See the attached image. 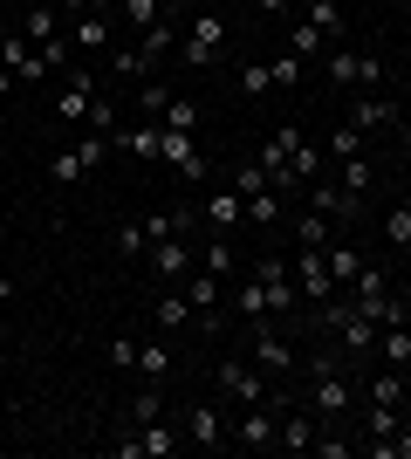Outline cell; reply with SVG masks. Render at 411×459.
<instances>
[{
  "mask_svg": "<svg viewBox=\"0 0 411 459\" xmlns=\"http://www.w3.org/2000/svg\"><path fill=\"white\" fill-rule=\"evenodd\" d=\"M178 446L185 439H178L165 419H144V425H131V432L117 439V459H165V453H178Z\"/></svg>",
  "mask_w": 411,
  "mask_h": 459,
  "instance_id": "3",
  "label": "cell"
},
{
  "mask_svg": "<svg viewBox=\"0 0 411 459\" xmlns=\"http://www.w3.org/2000/svg\"><path fill=\"white\" fill-rule=\"evenodd\" d=\"M158 124H165V131H199V103H193V96H172Z\"/></svg>",
  "mask_w": 411,
  "mask_h": 459,
  "instance_id": "31",
  "label": "cell"
},
{
  "mask_svg": "<svg viewBox=\"0 0 411 459\" xmlns=\"http://www.w3.org/2000/svg\"><path fill=\"white\" fill-rule=\"evenodd\" d=\"M343 124H356L364 137H377V131H391V124H398V103H391L384 90H356V96H350V117H343Z\"/></svg>",
  "mask_w": 411,
  "mask_h": 459,
  "instance_id": "8",
  "label": "cell"
},
{
  "mask_svg": "<svg viewBox=\"0 0 411 459\" xmlns=\"http://www.w3.org/2000/svg\"><path fill=\"white\" fill-rule=\"evenodd\" d=\"M240 220H247V199H240L234 186H227V192H206V206H199V227H213V233H234Z\"/></svg>",
  "mask_w": 411,
  "mask_h": 459,
  "instance_id": "13",
  "label": "cell"
},
{
  "mask_svg": "<svg viewBox=\"0 0 411 459\" xmlns=\"http://www.w3.org/2000/svg\"><path fill=\"white\" fill-rule=\"evenodd\" d=\"M14 90H21V76H14V69H0V103H7Z\"/></svg>",
  "mask_w": 411,
  "mask_h": 459,
  "instance_id": "49",
  "label": "cell"
},
{
  "mask_svg": "<svg viewBox=\"0 0 411 459\" xmlns=\"http://www.w3.org/2000/svg\"><path fill=\"white\" fill-rule=\"evenodd\" d=\"M391 432H405V411H398V404H377V398H371V439H391Z\"/></svg>",
  "mask_w": 411,
  "mask_h": 459,
  "instance_id": "35",
  "label": "cell"
},
{
  "mask_svg": "<svg viewBox=\"0 0 411 459\" xmlns=\"http://www.w3.org/2000/svg\"><path fill=\"white\" fill-rule=\"evenodd\" d=\"M0 302H14V274H0Z\"/></svg>",
  "mask_w": 411,
  "mask_h": 459,
  "instance_id": "53",
  "label": "cell"
},
{
  "mask_svg": "<svg viewBox=\"0 0 411 459\" xmlns=\"http://www.w3.org/2000/svg\"><path fill=\"white\" fill-rule=\"evenodd\" d=\"M240 90H247V96H268V90H274L268 62H247V69H240Z\"/></svg>",
  "mask_w": 411,
  "mask_h": 459,
  "instance_id": "46",
  "label": "cell"
},
{
  "mask_svg": "<svg viewBox=\"0 0 411 459\" xmlns=\"http://www.w3.org/2000/svg\"><path fill=\"white\" fill-rule=\"evenodd\" d=\"M158 158H165V165H178V178H185V186H199V178H206L199 131H165V124H158Z\"/></svg>",
  "mask_w": 411,
  "mask_h": 459,
  "instance_id": "4",
  "label": "cell"
},
{
  "mask_svg": "<svg viewBox=\"0 0 411 459\" xmlns=\"http://www.w3.org/2000/svg\"><path fill=\"white\" fill-rule=\"evenodd\" d=\"M117 14H124V28H137V35H144L151 21H165V14H158V0H117Z\"/></svg>",
  "mask_w": 411,
  "mask_h": 459,
  "instance_id": "34",
  "label": "cell"
},
{
  "mask_svg": "<svg viewBox=\"0 0 411 459\" xmlns=\"http://www.w3.org/2000/svg\"><path fill=\"white\" fill-rule=\"evenodd\" d=\"M69 41H76V56H110V14H76V28H69Z\"/></svg>",
  "mask_w": 411,
  "mask_h": 459,
  "instance_id": "14",
  "label": "cell"
},
{
  "mask_svg": "<svg viewBox=\"0 0 411 459\" xmlns=\"http://www.w3.org/2000/svg\"><path fill=\"white\" fill-rule=\"evenodd\" d=\"M398 131H405V152H411V103H398Z\"/></svg>",
  "mask_w": 411,
  "mask_h": 459,
  "instance_id": "50",
  "label": "cell"
},
{
  "mask_svg": "<svg viewBox=\"0 0 411 459\" xmlns=\"http://www.w3.org/2000/svg\"><path fill=\"white\" fill-rule=\"evenodd\" d=\"M117 254H124V261L151 254V240H144V220H124V227H117Z\"/></svg>",
  "mask_w": 411,
  "mask_h": 459,
  "instance_id": "39",
  "label": "cell"
},
{
  "mask_svg": "<svg viewBox=\"0 0 411 459\" xmlns=\"http://www.w3.org/2000/svg\"><path fill=\"white\" fill-rule=\"evenodd\" d=\"M371 398H377V404H405V370L384 364V370L371 377Z\"/></svg>",
  "mask_w": 411,
  "mask_h": 459,
  "instance_id": "32",
  "label": "cell"
},
{
  "mask_svg": "<svg viewBox=\"0 0 411 459\" xmlns=\"http://www.w3.org/2000/svg\"><path fill=\"white\" fill-rule=\"evenodd\" d=\"M247 220H254V227H274V220H281V192H254V199H247Z\"/></svg>",
  "mask_w": 411,
  "mask_h": 459,
  "instance_id": "37",
  "label": "cell"
},
{
  "mask_svg": "<svg viewBox=\"0 0 411 459\" xmlns=\"http://www.w3.org/2000/svg\"><path fill=\"white\" fill-rule=\"evenodd\" d=\"M309 28L336 48V41H343V7H336V0H309Z\"/></svg>",
  "mask_w": 411,
  "mask_h": 459,
  "instance_id": "26",
  "label": "cell"
},
{
  "mask_svg": "<svg viewBox=\"0 0 411 459\" xmlns=\"http://www.w3.org/2000/svg\"><path fill=\"white\" fill-rule=\"evenodd\" d=\"M398 302H405V316H411V288H405V295H398Z\"/></svg>",
  "mask_w": 411,
  "mask_h": 459,
  "instance_id": "55",
  "label": "cell"
},
{
  "mask_svg": "<svg viewBox=\"0 0 411 459\" xmlns=\"http://www.w3.org/2000/svg\"><path fill=\"white\" fill-rule=\"evenodd\" d=\"M144 419H165V398H158V384L131 398V425H144Z\"/></svg>",
  "mask_w": 411,
  "mask_h": 459,
  "instance_id": "45",
  "label": "cell"
},
{
  "mask_svg": "<svg viewBox=\"0 0 411 459\" xmlns=\"http://www.w3.org/2000/svg\"><path fill=\"white\" fill-rule=\"evenodd\" d=\"M309 199H315V212H322V220H356V206H364L356 192H343V186H322V178H309Z\"/></svg>",
  "mask_w": 411,
  "mask_h": 459,
  "instance_id": "15",
  "label": "cell"
},
{
  "mask_svg": "<svg viewBox=\"0 0 411 459\" xmlns=\"http://www.w3.org/2000/svg\"><path fill=\"white\" fill-rule=\"evenodd\" d=\"M206 7H219V0H206Z\"/></svg>",
  "mask_w": 411,
  "mask_h": 459,
  "instance_id": "56",
  "label": "cell"
},
{
  "mask_svg": "<svg viewBox=\"0 0 411 459\" xmlns=\"http://www.w3.org/2000/svg\"><path fill=\"white\" fill-rule=\"evenodd\" d=\"M322 48H330V41L315 35L309 21H295V28H288V56H322Z\"/></svg>",
  "mask_w": 411,
  "mask_h": 459,
  "instance_id": "41",
  "label": "cell"
},
{
  "mask_svg": "<svg viewBox=\"0 0 411 459\" xmlns=\"http://www.w3.org/2000/svg\"><path fill=\"white\" fill-rule=\"evenodd\" d=\"M213 384H219V398L240 404V411H247V404H261V391H268V377H261L254 364H240V357H227V364L213 370Z\"/></svg>",
  "mask_w": 411,
  "mask_h": 459,
  "instance_id": "6",
  "label": "cell"
},
{
  "mask_svg": "<svg viewBox=\"0 0 411 459\" xmlns=\"http://www.w3.org/2000/svg\"><path fill=\"white\" fill-rule=\"evenodd\" d=\"M377 350H384V364H391V370H405V364H411V323L377 329Z\"/></svg>",
  "mask_w": 411,
  "mask_h": 459,
  "instance_id": "25",
  "label": "cell"
},
{
  "mask_svg": "<svg viewBox=\"0 0 411 459\" xmlns=\"http://www.w3.org/2000/svg\"><path fill=\"white\" fill-rule=\"evenodd\" d=\"M193 316H199V308L185 302V288H172V295H158V302H151V323L158 329H185Z\"/></svg>",
  "mask_w": 411,
  "mask_h": 459,
  "instance_id": "20",
  "label": "cell"
},
{
  "mask_svg": "<svg viewBox=\"0 0 411 459\" xmlns=\"http://www.w3.org/2000/svg\"><path fill=\"white\" fill-rule=\"evenodd\" d=\"M185 302H193L199 316H206V323H213V316H219V274L193 268V274H185Z\"/></svg>",
  "mask_w": 411,
  "mask_h": 459,
  "instance_id": "18",
  "label": "cell"
},
{
  "mask_svg": "<svg viewBox=\"0 0 411 459\" xmlns=\"http://www.w3.org/2000/svg\"><path fill=\"white\" fill-rule=\"evenodd\" d=\"M295 240H302V247H330V240H336V227L309 212V220H295Z\"/></svg>",
  "mask_w": 411,
  "mask_h": 459,
  "instance_id": "42",
  "label": "cell"
},
{
  "mask_svg": "<svg viewBox=\"0 0 411 459\" xmlns=\"http://www.w3.org/2000/svg\"><path fill=\"white\" fill-rule=\"evenodd\" d=\"M322 261H330V274H336V288H350L356 274H364V254L350 247V240H330V247H322Z\"/></svg>",
  "mask_w": 411,
  "mask_h": 459,
  "instance_id": "22",
  "label": "cell"
},
{
  "mask_svg": "<svg viewBox=\"0 0 411 459\" xmlns=\"http://www.w3.org/2000/svg\"><path fill=\"white\" fill-rule=\"evenodd\" d=\"M309 446H315V419H309V411H281L274 453H309Z\"/></svg>",
  "mask_w": 411,
  "mask_h": 459,
  "instance_id": "17",
  "label": "cell"
},
{
  "mask_svg": "<svg viewBox=\"0 0 411 459\" xmlns=\"http://www.w3.org/2000/svg\"><path fill=\"white\" fill-rule=\"evenodd\" d=\"M185 446H234V432H227V411L219 404H193V419H185Z\"/></svg>",
  "mask_w": 411,
  "mask_h": 459,
  "instance_id": "11",
  "label": "cell"
},
{
  "mask_svg": "<svg viewBox=\"0 0 411 459\" xmlns=\"http://www.w3.org/2000/svg\"><path fill=\"white\" fill-rule=\"evenodd\" d=\"M268 76H274V90H295V82H302V56H288V48H281V56L268 62Z\"/></svg>",
  "mask_w": 411,
  "mask_h": 459,
  "instance_id": "43",
  "label": "cell"
},
{
  "mask_svg": "<svg viewBox=\"0 0 411 459\" xmlns=\"http://www.w3.org/2000/svg\"><path fill=\"white\" fill-rule=\"evenodd\" d=\"M172 82H158V76H144V90H137V110H144V124H158L165 117V103H172Z\"/></svg>",
  "mask_w": 411,
  "mask_h": 459,
  "instance_id": "27",
  "label": "cell"
},
{
  "mask_svg": "<svg viewBox=\"0 0 411 459\" xmlns=\"http://www.w3.org/2000/svg\"><path fill=\"white\" fill-rule=\"evenodd\" d=\"M234 308L247 316V323H274V316H268V288H261V274H247V281L234 288Z\"/></svg>",
  "mask_w": 411,
  "mask_h": 459,
  "instance_id": "24",
  "label": "cell"
},
{
  "mask_svg": "<svg viewBox=\"0 0 411 459\" xmlns=\"http://www.w3.org/2000/svg\"><path fill=\"white\" fill-rule=\"evenodd\" d=\"M110 69H117V76H131V82H144V76H151V56H144V48H117V56H110Z\"/></svg>",
  "mask_w": 411,
  "mask_h": 459,
  "instance_id": "36",
  "label": "cell"
},
{
  "mask_svg": "<svg viewBox=\"0 0 411 459\" xmlns=\"http://www.w3.org/2000/svg\"><path fill=\"white\" fill-rule=\"evenodd\" d=\"M56 14H90V0H56Z\"/></svg>",
  "mask_w": 411,
  "mask_h": 459,
  "instance_id": "51",
  "label": "cell"
},
{
  "mask_svg": "<svg viewBox=\"0 0 411 459\" xmlns=\"http://www.w3.org/2000/svg\"><path fill=\"white\" fill-rule=\"evenodd\" d=\"M322 69H330L336 90H384V62L377 56H356V48H322Z\"/></svg>",
  "mask_w": 411,
  "mask_h": 459,
  "instance_id": "2",
  "label": "cell"
},
{
  "mask_svg": "<svg viewBox=\"0 0 411 459\" xmlns=\"http://www.w3.org/2000/svg\"><path fill=\"white\" fill-rule=\"evenodd\" d=\"M288 268H295V288H302V302H309V308H322L336 295V274H330V261H322V247H295Z\"/></svg>",
  "mask_w": 411,
  "mask_h": 459,
  "instance_id": "5",
  "label": "cell"
},
{
  "mask_svg": "<svg viewBox=\"0 0 411 459\" xmlns=\"http://www.w3.org/2000/svg\"><path fill=\"white\" fill-rule=\"evenodd\" d=\"M234 192H240V199L268 192V172H261V158H254V165H234Z\"/></svg>",
  "mask_w": 411,
  "mask_h": 459,
  "instance_id": "44",
  "label": "cell"
},
{
  "mask_svg": "<svg viewBox=\"0 0 411 459\" xmlns=\"http://www.w3.org/2000/svg\"><path fill=\"white\" fill-rule=\"evenodd\" d=\"M330 158H364V131H356V124H336L330 131Z\"/></svg>",
  "mask_w": 411,
  "mask_h": 459,
  "instance_id": "38",
  "label": "cell"
},
{
  "mask_svg": "<svg viewBox=\"0 0 411 459\" xmlns=\"http://www.w3.org/2000/svg\"><path fill=\"white\" fill-rule=\"evenodd\" d=\"M193 268H199V240H158L151 247V274H165V281H185Z\"/></svg>",
  "mask_w": 411,
  "mask_h": 459,
  "instance_id": "12",
  "label": "cell"
},
{
  "mask_svg": "<svg viewBox=\"0 0 411 459\" xmlns=\"http://www.w3.org/2000/svg\"><path fill=\"white\" fill-rule=\"evenodd\" d=\"M350 377H343V370H336V377H315V419H343V411H350Z\"/></svg>",
  "mask_w": 411,
  "mask_h": 459,
  "instance_id": "16",
  "label": "cell"
},
{
  "mask_svg": "<svg viewBox=\"0 0 411 459\" xmlns=\"http://www.w3.org/2000/svg\"><path fill=\"white\" fill-rule=\"evenodd\" d=\"M48 178H56V186H76V178H90V165H82V152H76V144L48 158Z\"/></svg>",
  "mask_w": 411,
  "mask_h": 459,
  "instance_id": "30",
  "label": "cell"
},
{
  "mask_svg": "<svg viewBox=\"0 0 411 459\" xmlns=\"http://www.w3.org/2000/svg\"><path fill=\"white\" fill-rule=\"evenodd\" d=\"M295 0H261V14H288Z\"/></svg>",
  "mask_w": 411,
  "mask_h": 459,
  "instance_id": "52",
  "label": "cell"
},
{
  "mask_svg": "<svg viewBox=\"0 0 411 459\" xmlns=\"http://www.w3.org/2000/svg\"><path fill=\"white\" fill-rule=\"evenodd\" d=\"M110 370H137V336H110Z\"/></svg>",
  "mask_w": 411,
  "mask_h": 459,
  "instance_id": "47",
  "label": "cell"
},
{
  "mask_svg": "<svg viewBox=\"0 0 411 459\" xmlns=\"http://www.w3.org/2000/svg\"><path fill=\"white\" fill-rule=\"evenodd\" d=\"M90 110H97V76H90V69H62L56 117H62V124H90Z\"/></svg>",
  "mask_w": 411,
  "mask_h": 459,
  "instance_id": "7",
  "label": "cell"
},
{
  "mask_svg": "<svg viewBox=\"0 0 411 459\" xmlns=\"http://www.w3.org/2000/svg\"><path fill=\"white\" fill-rule=\"evenodd\" d=\"M178 35H185V28H178V21H151V28H144V35H137V48H144V56H178Z\"/></svg>",
  "mask_w": 411,
  "mask_h": 459,
  "instance_id": "23",
  "label": "cell"
},
{
  "mask_svg": "<svg viewBox=\"0 0 411 459\" xmlns=\"http://www.w3.org/2000/svg\"><path fill=\"white\" fill-rule=\"evenodd\" d=\"M199 268H206V274H234V247H227V233L199 240Z\"/></svg>",
  "mask_w": 411,
  "mask_h": 459,
  "instance_id": "28",
  "label": "cell"
},
{
  "mask_svg": "<svg viewBox=\"0 0 411 459\" xmlns=\"http://www.w3.org/2000/svg\"><path fill=\"white\" fill-rule=\"evenodd\" d=\"M288 165H295V178H302V186H309V178L322 172V152H315L309 137H295V152H288Z\"/></svg>",
  "mask_w": 411,
  "mask_h": 459,
  "instance_id": "33",
  "label": "cell"
},
{
  "mask_svg": "<svg viewBox=\"0 0 411 459\" xmlns=\"http://www.w3.org/2000/svg\"><path fill=\"white\" fill-rule=\"evenodd\" d=\"M336 165H343V172H336V186H343V192H356V199H364V192L377 186V172L364 165V158H336Z\"/></svg>",
  "mask_w": 411,
  "mask_h": 459,
  "instance_id": "29",
  "label": "cell"
},
{
  "mask_svg": "<svg viewBox=\"0 0 411 459\" xmlns=\"http://www.w3.org/2000/svg\"><path fill=\"white\" fill-rule=\"evenodd\" d=\"M254 370H261V377H288V370H295V343L274 323L254 329Z\"/></svg>",
  "mask_w": 411,
  "mask_h": 459,
  "instance_id": "10",
  "label": "cell"
},
{
  "mask_svg": "<svg viewBox=\"0 0 411 459\" xmlns=\"http://www.w3.org/2000/svg\"><path fill=\"white\" fill-rule=\"evenodd\" d=\"M7 35H14V21H7V14H0V41H7Z\"/></svg>",
  "mask_w": 411,
  "mask_h": 459,
  "instance_id": "54",
  "label": "cell"
},
{
  "mask_svg": "<svg viewBox=\"0 0 411 459\" xmlns=\"http://www.w3.org/2000/svg\"><path fill=\"white\" fill-rule=\"evenodd\" d=\"M14 28H21L28 41H35V48H41L48 35H62V14H56V0H41V7H28V14H21Z\"/></svg>",
  "mask_w": 411,
  "mask_h": 459,
  "instance_id": "19",
  "label": "cell"
},
{
  "mask_svg": "<svg viewBox=\"0 0 411 459\" xmlns=\"http://www.w3.org/2000/svg\"><path fill=\"white\" fill-rule=\"evenodd\" d=\"M137 370H144V384H165V377H172V343H165V336L137 343Z\"/></svg>",
  "mask_w": 411,
  "mask_h": 459,
  "instance_id": "21",
  "label": "cell"
},
{
  "mask_svg": "<svg viewBox=\"0 0 411 459\" xmlns=\"http://www.w3.org/2000/svg\"><path fill=\"white\" fill-rule=\"evenodd\" d=\"M274 432H281V411H268V404H247L234 419V446H247V453H274Z\"/></svg>",
  "mask_w": 411,
  "mask_h": 459,
  "instance_id": "9",
  "label": "cell"
},
{
  "mask_svg": "<svg viewBox=\"0 0 411 459\" xmlns=\"http://www.w3.org/2000/svg\"><path fill=\"white\" fill-rule=\"evenodd\" d=\"M309 453H322V459H350V453H356V446H350V439H315V446H309Z\"/></svg>",
  "mask_w": 411,
  "mask_h": 459,
  "instance_id": "48",
  "label": "cell"
},
{
  "mask_svg": "<svg viewBox=\"0 0 411 459\" xmlns=\"http://www.w3.org/2000/svg\"><path fill=\"white\" fill-rule=\"evenodd\" d=\"M384 240H391V247H411V199L384 212Z\"/></svg>",
  "mask_w": 411,
  "mask_h": 459,
  "instance_id": "40",
  "label": "cell"
},
{
  "mask_svg": "<svg viewBox=\"0 0 411 459\" xmlns=\"http://www.w3.org/2000/svg\"><path fill=\"white\" fill-rule=\"evenodd\" d=\"M227 35H234L227 14H219V7H199V14L185 21V35H178V62H185V69H213V62L227 56Z\"/></svg>",
  "mask_w": 411,
  "mask_h": 459,
  "instance_id": "1",
  "label": "cell"
}]
</instances>
